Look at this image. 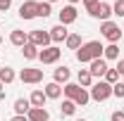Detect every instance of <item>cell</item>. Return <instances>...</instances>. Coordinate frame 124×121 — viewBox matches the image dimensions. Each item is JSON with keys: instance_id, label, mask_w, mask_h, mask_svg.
Segmentation results:
<instances>
[{"instance_id": "obj_39", "label": "cell", "mask_w": 124, "mask_h": 121, "mask_svg": "<svg viewBox=\"0 0 124 121\" xmlns=\"http://www.w3.org/2000/svg\"><path fill=\"white\" fill-rule=\"evenodd\" d=\"M79 121H81V119H79Z\"/></svg>"}, {"instance_id": "obj_25", "label": "cell", "mask_w": 124, "mask_h": 121, "mask_svg": "<svg viewBox=\"0 0 124 121\" xmlns=\"http://www.w3.org/2000/svg\"><path fill=\"white\" fill-rule=\"evenodd\" d=\"M50 14H53V5L46 2V0H43V2H38V17H43V19H46V17H50Z\"/></svg>"}, {"instance_id": "obj_19", "label": "cell", "mask_w": 124, "mask_h": 121, "mask_svg": "<svg viewBox=\"0 0 124 121\" xmlns=\"http://www.w3.org/2000/svg\"><path fill=\"white\" fill-rule=\"evenodd\" d=\"M46 93L43 90H33L31 93V97H29V102H31V107H46Z\"/></svg>"}, {"instance_id": "obj_30", "label": "cell", "mask_w": 124, "mask_h": 121, "mask_svg": "<svg viewBox=\"0 0 124 121\" xmlns=\"http://www.w3.org/2000/svg\"><path fill=\"white\" fill-rule=\"evenodd\" d=\"M112 121H124V112L122 109H117V112H112V116H110Z\"/></svg>"}, {"instance_id": "obj_5", "label": "cell", "mask_w": 124, "mask_h": 121, "mask_svg": "<svg viewBox=\"0 0 124 121\" xmlns=\"http://www.w3.org/2000/svg\"><path fill=\"white\" fill-rule=\"evenodd\" d=\"M100 31H103V38L110 40V43H117V40L122 38V29H119V24H115V21H103V24H100Z\"/></svg>"}, {"instance_id": "obj_7", "label": "cell", "mask_w": 124, "mask_h": 121, "mask_svg": "<svg viewBox=\"0 0 124 121\" xmlns=\"http://www.w3.org/2000/svg\"><path fill=\"white\" fill-rule=\"evenodd\" d=\"M19 81L22 83H41L43 81V69H31V67H26V69L19 71Z\"/></svg>"}, {"instance_id": "obj_15", "label": "cell", "mask_w": 124, "mask_h": 121, "mask_svg": "<svg viewBox=\"0 0 124 121\" xmlns=\"http://www.w3.org/2000/svg\"><path fill=\"white\" fill-rule=\"evenodd\" d=\"M31 109V102L26 100V97H17L15 100V114H19V116H26Z\"/></svg>"}, {"instance_id": "obj_12", "label": "cell", "mask_w": 124, "mask_h": 121, "mask_svg": "<svg viewBox=\"0 0 124 121\" xmlns=\"http://www.w3.org/2000/svg\"><path fill=\"white\" fill-rule=\"evenodd\" d=\"M26 119H29V121H48L50 114H48L46 107H31L29 114H26Z\"/></svg>"}, {"instance_id": "obj_10", "label": "cell", "mask_w": 124, "mask_h": 121, "mask_svg": "<svg viewBox=\"0 0 124 121\" xmlns=\"http://www.w3.org/2000/svg\"><path fill=\"white\" fill-rule=\"evenodd\" d=\"M77 17H79L77 7H74V5H67V7L60 10V24H62V26H69V24L77 21Z\"/></svg>"}, {"instance_id": "obj_28", "label": "cell", "mask_w": 124, "mask_h": 121, "mask_svg": "<svg viewBox=\"0 0 124 121\" xmlns=\"http://www.w3.org/2000/svg\"><path fill=\"white\" fill-rule=\"evenodd\" d=\"M112 95H115V97H119V100H122V97H124V83H119V81H117V83H115V86H112Z\"/></svg>"}, {"instance_id": "obj_9", "label": "cell", "mask_w": 124, "mask_h": 121, "mask_svg": "<svg viewBox=\"0 0 124 121\" xmlns=\"http://www.w3.org/2000/svg\"><path fill=\"white\" fill-rule=\"evenodd\" d=\"M88 14H91V17H95V19H100V21H110V14H112V5H108V2H98V5L93 7Z\"/></svg>"}, {"instance_id": "obj_16", "label": "cell", "mask_w": 124, "mask_h": 121, "mask_svg": "<svg viewBox=\"0 0 124 121\" xmlns=\"http://www.w3.org/2000/svg\"><path fill=\"white\" fill-rule=\"evenodd\" d=\"M43 93H46V97H48V100H57V97L62 95V86L53 81V83H48L46 88H43Z\"/></svg>"}, {"instance_id": "obj_17", "label": "cell", "mask_w": 124, "mask_h": 121, "mask_svg": "<svg viewBox=\"0 0 124 121\" xmlns=\"http://www.w3.org/2000/svg\"><path fill=\"white\" fill-rule=\"evenodd\" d=\"M69 76H72L69 67H57L55 74H53V78H55V83H69Z\"/></svg>"}, {"instance_id": "obj_20", "label": "cell", "mask_w": 124, "mask_h": 121, "mask_svg": "<svg viewBox=\"0 0 124 121\" xmlns=\"http://www.w3.org/2000/svg\"><path fill=\"white\" fill-rule=\"evenodd\" d=\"M103 60H119V47H117V43H110L103 50Z\"/></svg>"}, {"instance_id": "obj_24", "label": "cell", "mask_w": 124, "mask_h": 121, "mask_svg": "<svg viewBox=\"0 0 124 121\" xmlns=\"http://www.w3.org/2000/svg\"><path fill=\"white\" fill-rule=\"evenodd\" d=\"M22 52H24V57H26V60H36L41 50H38V47H36V45H31V43H26V45L22 47Z\"/></svg>"}, {"instance_id": "obj_3", "label": "cell", "mask_w": 124, "mask_h": 121, "mask_svg": "<svg viewBox=\"0 0 124 121\" xmlns=\"http://www.w3.org/2000/svg\"><path fill=\"white\" fill-rule=\"evenodd\" d=\"M108 97H112V86H110V83L98 81V83L91 86V100H95V102H105Z\"/></svg>"}, {"instance_id": "obj_13", "label": "cell", "mask_w": 124, "mask_h": 121, "mask_svg": "<svg viewBox=\"0 0 124 121\" xmlns=\"http://www.w3.org/2000/svg\"><path fill=\"white\" fill-rule=\"evenodd\" d=\"M10 43H12V45H17V47H24L26 43H29V33H26V31L15 29L12 33H10Z\"/></svg>"}, {"instance_id": "obj_22", "label": "cell", "mask_w": 124, "mask_h": 121, "mask_svg": "<svg viewBox=\"0 0 124 121\" xmlns=\"http://www.w3.org/2000/svg\"><path fill=\"white\" fill-rule=\"evenodd\" d=\"M17 76H15V69L12 67H5V69H0V83H12Z\"/></svg>"}, {"instance_id": "obj_32", "label": "cell", "mask_w": 124, "mask_h": 121, "mask_svg": "<svg viewBox=\"0 0 124 121\" xmlns=\"http://www.w3.org/2000/svg\"><path fill=\"white\" fill-rule=\"evenodd\" d=\"M117 71H119V76H124V57L117 62Z\"/></svg>"}, {"instance_id": "obj_8", "label": "cell", "mask_w": 124, "mask_h": 121, "mask_svg": "<svg viewBox=\"0 0 124 121\" xmlns=\"http://www.w3.org/2000/svg\"><path fill=\"white\" fill-rule=\"evenodd\" d=\"M19 17H22V19H33V17H38V2H36V0L22 2V5H19Z\"/></svg>"}, {"instance_id": "obj_33", "label": "cell", "mask_w": 124, "mask_h": 121, "mask_svg": "<svg viewBox=\"0 0 124 121\" xmlns=\"http://www.w3.org/2000/svg\"><path fill=\"white\" fill-rule=\"evenodd\" d=\"M10 121H29V119H26V116H19V114H15V116H12Z\"/></svg>"}, {"instance_id": "obj_21", "label": "cell", "mask_w": 124, "mask_h": 121, "mask_svg": "<svg viewBox=\"0 0 124 121\" xmlns=\"http://www.w3.org/2000/svg\"><path fill=\"white\" fill-rule=\"evenodd\" d=\"M64 43H67V47H69V50H79V47L84 45V43H81V36H79V33H69Z\"/></svg>"}, {"instance_id": "obj_18", "label": "cell", "mask_w": 124, "mask_h": 121, "mask_svg": "<svg viewBox=\"0 0 124 121\" xmlns=\"http://www.w3.org/2000/svg\"><path fill=\"white\" fill-rule=\"evenodd\" d=\"M79 86H81V88H91L93 86V76H91V71H88V69H79Z\"/></svg>"}, {"instance_id": "obj_26", "label": "cell", "mask_w": 124, "mask_h": 121, "mask_svg": "<svg viewBox=\"0 0 124 121\" xmlns=\"http://www.w3.org/2000/svg\"><path fill=\"white\" fill-rule=\"evenodd\" d=\"M103 78H105V83H110V86H115V83L119 81V71H117V69H108Z\"/></svg>"}, {"instance_id": "obj_38", "label": "cell", "mask_w": 124, "mask_h": 121, "mask_svg": "<svg viewBox=\"0 0 124 121\" xmlns=\"http://www.w3.org/2000/svg\"><path fill=\"white\" fill-rule=\"evenodd\" d=\"M122 33H124V29H122Z\"/></svg>"}, {"instance_id": "obj_1", "label": "cell", "mask_w": 124, "mask_h": 121, "mask_svg": "<svg viewBox=\"0 0 124 121\" xmlns=\"http://www.w3.org/2000/svg\"><path fill=\"white\" fill-rule=\"evenodd\" d=\"M103 50H105V47L100 45V40H88V43H84V45L77 50V60L81 62V64H91L93 60L103 57Z\"/></svg>"}, {"instance_id": "obj_36", "label": "cell", "mask_w": 124, "mask_h": 121, "mask_svg": "<svg viewBox=\"0 0 124 121\" xmlns=\"http://www.w3.org/2000/svg\"><path fill=\"white\" fill-rule=\"evenodd\" d=\"M0 93H2V83H0Z\"/></svg>"}, {"instance_id": "obj_14", "label": "cell", "mask_w": 124, "mask_h": 121, "mask_svg": "<svg viewBox=\"0 0 124 121\" xmlns=\"http://www.w3.org/2000/svg\"><path fill=\"white\" fill-rule=\"evenodd\" d=\"M67 26H62V24H57V26H53L50 29V38H53V43H62V40H67Z\"/></svg>"}, {"instance_id": "obj_31", "label": "cell", "mask_w": 124, "mask_h": 121, "mask_svg": "<svg viewBox=\"0 0 124 121\" xmlns=\"http://www.w3.org/2000/svg\"><path fill=\"white\" fill-rule=\"evenodd\" d=\"M10 5H12V0H0V12H7Z\"/></svg>"}, {"instance_id": "obj_34", "label": "cell", "mask_w": 124, "mask_h": 121, "mask_svg": "<svg viewBox=\"0 0 124 121\" xmlns=\"http://www.w3.org/2000/svg\"><path fill=\"white\" fill-rule=\"evenodd\" d=\"M46 2H50V5H53V2H57V0H46Z\"/></svg>"}, {"instance_id": "obj_29", "label": "cell", "mask_w": 124, "mask_h": 121, "mask_svg": "<svg viewBox=\"0 0 124 121\" xmlns=\"http://www.w3.org/2000/svg\"><path fill=\"white\" fill-rule=\"evenodd\" d=\"M81 2H84V7H86V10L91 12V10L95 7V5H98V2H100V0H81Z\"/></svg>"}, {"instance_id": "obj_23", "label": "cell", "mask_w": 124, "mask_h": 121, "mask_svg": "<svg viewBox=\"0 0 124 121\" xmlns=\"http://www.w3.org/2000/svg\"><path fill=\"white\" fill-rule=\"evenodd\" d=\"M60 112L64 114V116H72V114L77 112V105H74L72 100H67V97H64V100H62V107H60Z\"/></svg>"}, {"instance_id": "obj_27", "label": "cell", "mask_w": 124, "mask_h": 121, "mask_svg": "<svg viewBox=\"0 0 124 121\" xmlns=\"http://www.w3.org/2000/svg\"><path fill=\"white\" fill-rule=\"evenodd\" d=\"M112 14H117V17H124V0H117V2L112 5Z\"/></svg>"}, {"instance_id": "obj_35", "label": "cell", "mask_w": 124, "mask_h": 121, "mask_svg": "<svg viewBox=\"0 0 124 121\" xmlns=\"http://www.w3.org/2000/svg\"><path fill=\"white\" fill-rule=\"evenodd\" d=\"M74 2H79V0H69V5H74Z\"/></svg>"}, {"instance_id": "obj_37", "label": "cell", "mask_w": 124, "mask_h": 121, "mask_svg": "<svg viewBox=\"0 0 124 121\" xmlns=\"http://www.w3.org/2000/svg\"><path fill=\"white\" fill-rule=\"evenodd\" d=\"M0 43H2V36H0Z\"/></svg>"}, {"instance_id": "obj_2", "label": "cell", "mask_w": 124, "mask_h": 121, "mask_svg": "<svg viewBox=\"0 0 124 121\" xmlns=\"http://www.w3.org/2000/svg\"><path fill=\"white\" fill-rule=\"evenodd\" d=\"M62 93L67 95V100H72L77 107H86L88 100H91V93L86 90V88H81L79 83H64Z\"/></svg>"}, {"instance_id": "obj_11", "label": "cell", "mask_w": 124, "mask_h": 121, "mask_svg": "<svg viewBox=\"0 0 124 121\" xmlns=\"http://www.w3.org/2000/svg\"><path fill=\"white\" fill-rule=\"evenodd\" d=\"M110 67H108V60H103V57H98V60H93L91 64H88V71H91V76L95 78H100V76H105V71H108Z\"/></svg>"}, {"instance_id": "obj_6", "label": "cell", "mask_w": 124, "mask_h": 121, "mask_svg": "<svg viewBox=\"0 0 124 121\" xmlns=\"http://www.w3.org/2000/svg\"><path fill=\"white\" fill-rule=\"evenodd\" d=\"M62 57V50L57 45H50V47H43L41 52H38V60L43 62V64H55V62Z\"/></svg>"}, {"instance_id": "obj_4", "label": "cell", "mask_w": 124, "mask_h": 121, "mask_svg": "<svg viewBox=\"0 0 124 121\" xmlns=\"http://www.w3.org/2000/svg\"><path fill=\"white\" fill-rule=\"evenodd\" d=\"M29 43H31V45H36L38 50H43V47H50V43H53V38H50V31L33 29V31L29 33Z\"/></svg>"}]
</instances>
